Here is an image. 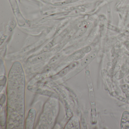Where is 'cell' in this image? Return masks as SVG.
Instances as JSON below:
<instances>
[{
    "mask_svg": "<svg viewBox=\"0 0 129 129\" xmlns=\"http://www.w3.org/2000/svg\"><path fill=\"white\" fill-rule=\"evenodd\" d=\"M96 51H94L90 55H89L83 61V62L81 63L80 67H78V68L76 69L77 71H80L82 69L84 68L90 62L92 61V60L95 58L96 56Z\"/></svg>",
    "mask_w": 129,
    "mask_h": 129,
    "instance_id": "1",
    "label": "cell"
},
{
    "mask_svg": "<svg viewBox=\"0 0 129 129\" xmlns=\"http://www.w3.org/2000/svg\"><path fill=\"white\" fill-rule=\"evenodd\" d=\"M121 127L123 129H129V114L124 113L122 116Z\"/></svg>",
    "mask_w": 129,
    "mask_h": 129,
    "instance_id": "2",
    "label": "cell"
},
{
    "mask_svg": "<svg viewBox=\"0 0 129 129\" xmlns=\"http://www.w3.org/2000/svg\"><path fill=\"white\" fill-rule=\"evenodd\" d=\"M90 47H87L84 49H82L79 50L78 52L75 53V54L73 55V57L72 58H73V59H75L80 58L84 56L85 53H87V52L90 51Z\"/></svg>",
    "mask_w": 129,
    "mask_h": 129,
    "instance_id": "3",
    "label": "cell"
},
{
    "mask_svg": "<svg viewBox=\"0 0 129 129\" xmlns=\"http://www.w3.org/2000/svg\"><path fill=\"white\" fill-rule=\"evenodd\" d=\"M78 62H74V63H72V64H71L69 66H68L65 68L64 69H63V70L58 75L60 77L63 76L67 72H68L70 70L72 69L73 68H74V67L76 66L78 64Z\"/></svg>",
    "mask_w": 129,
    "mask_h": 129,
    "instance_id": "4",
    "label": "cell"
},
{
    "mask_svg": "<svg viewBox=\"0 0 129 129\" xmlns=\"http://www.w3.org/2000/svg\"><path fill=\"white\" fill-rule=\"evenodd\" d=\"M86 29L87 28L86 27H84L82 28L78 31V33H77V35H76V36L77 37H81L82 35V34L85 32Z\"/></svg>",
    "mask_w": 129,
    "mask_h": 129,
    "instance_id": "5",
    "label": "cell"
}]
</instances>
